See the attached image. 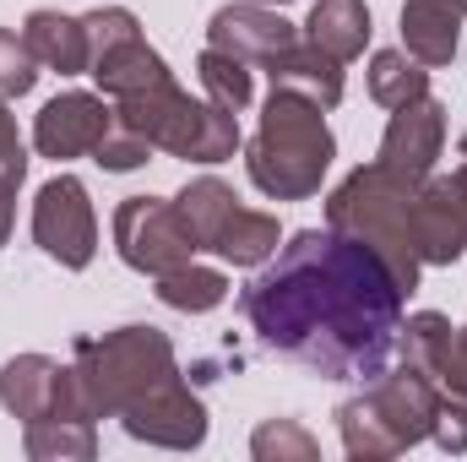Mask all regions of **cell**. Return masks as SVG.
<instances>
[{"instance_id": "1", "label": "cell", "mask_w": 467, "mask_h": 462, "mask_svg": "<svg viewBox=\"0 0 467 462\" xmlns=\"http://www.w3.org/2000/svg\"><path fill=\"white\" fill-rule=\"evenodd\" d=\"M402 283L337 229H305L277 245L244 289V321L261 343L327 381H375L402 338Z\"/></svg>"}, {"instance_id": "2", "label": "cell", "mask_w": 467, "mask_h": 462, "mask_svg": "<svg viewBox=\"0 0 467 462\" xmlns=\"http://www.w3.org/2000/svg\"><path fill=\"white\" fill-rule=\"evenodd\" d=\"M71 370L88 419H119L130 441L169 452H196L207 441V408L180 375L169 332L130 321L104 338H77Z\"/></svg>"}, {"instance_id": "3", "label": "cell", "mask_w": 467, "mask_h": 462, "mask_svg": "<svg viewBox=\"0 0 467 462\" xmlns=\"http://www.w3.org/2000/svg\"><path fill=\"white\" fill-rule=\"evenodd\" d=\"M337 158V142L327 131L321 104L288 93V88H272L261 125L244 147V169H250V185L272 202H305L321 191L327 169Z\"/></svg>"}, {"instance_id": "4", "label": "cell", "mask_w": 467, "mask_h": 462, "mask_svg": "<svg viewBox=\"0 0 467 462\" xmlns=\"http://www.w3.org/2000/svg\"><path fill=\"white\" fill-rule=\"evenodd\" d=\"M413 191H419V180H408V174H397L375 158V163H358L327 196V229L369 245L391 267L402 294L419 289V267H424L419 250H413Z\"/></svg>"}, {"instance_id": "5", "label": "cell", "mask_w": 467, "mask_h": 462, "mask_svg": "<svg viewBox=\"0 0 467 462\" xmlns=\"http://www.w3.org/2000/svg\"><path fill=\"white\" fill-rule=\"evenodd\" d=\"M441 392L435 375L413 370L397 359V370H380L375 381H364V392L337 408V430H343V452L358 462H386L402 457L408 446L430 441Z\"/></svg>"}, {"instance_id": "6", "label": "cell", "mask_w": 467, "mask_h": 462, "mask_svg": "<svg viewBox=\"0 0 467 462\" xmlns=\"http://www.w3.org/2000/svg\"><path fill=\"white\" fill-rule=\"evenodd\" d=\"M115 104V120L125 131L147 136L158 152L169 158H185V163H223L239 152V115L223 110V104H202L191 99L174 77L130 93V99H109Z\"/></svg>"}, {"instance_id": "7", "label": "cell", "mask_w": 467, "mask_h": 462, "mask_svg": "<svg viewBox=\"0 0 467 462\" xmlns=\"http://www.w3.org/2000/svg\"><path fill=\"white\" fill-rule=\"evenodd\" d=\"M174 207H180L185 224L196 229L202 250L223 256L229 267H261V261L277 256V239H283V234H277V218H272V213H255V207H239V196H234L218 174L191 180V185L174 196Z\"/></svg>"}, {"instance_id": "8", "label": "cell", "mask_w": 467, "mask_h": 462, "mask_svg": "<svg viewBox=\"0 0 467 462\" xmlns=\"http://www.w3.org/2000/svg\"><path fill=\"white\" fill-rule=\"evenodd\" d=\"M115 250L125 267L147 272V278H163L185 261H196L202 239L185 224V213L163 196H125L115 207Z\"/></svg>"}, {"instance_id": "9", "label": "cell", "mask_w": 467, "mask_h": 462, "mask_svg": "<svg viewBox=\"0 0 467 462\" xmlns=\"http://www.w3.org/2000/svg\"><path fill=\"white\" fill-rule=\"evenodd\" d=\"M33 245H38L49 261L71 267V272H82V267L99 256L93 196H88V185H82L77 174H55V180L38 191V202H33Z\"/></svg>"}, {"instance_id": "10", "label": "cell", "mask_w": 467, "mask_h": 462, "mask_svg": "<svg viewBox=\"0 0 467 462\" xmlns=\"http://www.w3.org/2000/svg\"><path fill=\"white\" fill-rule=\"evenodd\" d=\"M0 403L11 419L38 425V419H88L77 370L49 359V353H16L0 364Z\"/></svg>"}, {"instance_id": "11", "label": "cell", "mask_w": 467, "mask_h": 462, "mask_svg": "<svg viewBox=\"0 0 467 462\" xmlns=\"http://www.w3.org/2000/svg\"><path fill=\"white\" fill-rule=\"evenodd\" d=\"M413 250L424 267H451L467 256V191L457 174H430L413 191Z\"/></svg>"}, {"instance_id": "12", "label": "cell", "mask_w": 467, "mask_h": 462, "mask_svg": "<svg viewBox=\"0 0 467 462\" xmlns=\"http://www.w3.org/2000/svg\"><path fill=\"white\" fill-rule=\"evenodd\" d=\"M115 125V104L104 93H60L38 110V125H33V147L55 163L66 158H82L93 152Z\"/></svg>"}, {"instance_id": "13", "label": "cell", "mask_w": 467, "mask_h": 462, "mask_svg": "<svg viewBox=\"0 0 467 462\" xmlns=\"http://www.w3.org/2000/svg\"><path fill=\"white\" fill-rule=\"evenodd\" d=\"M441 147H446V104L424 93V99L391 110L386 136H380V163L397 169V174H408V180H430Z\"/></svg>"}, {"instance_id": "14", "label": "cell", "mask_w": 467, "mask_h": 462, "mask_svg": "<svg viewBox=\"0 0 467 462\" xmlns=\"http://www.w3.org/2000/svg\"><path fill=\"white\" fill-rule=\"evenodd\" d=\"M294 38H299L294 22H283V16H277L272 5H261V0H234L223 11H213V22H207V44H213V49H229L239 60H250V66H266V60L283 55Z\"/></svg>"}, {"instance_id": "15", "label": "cell", "mask_w": 467, "mask_h": 462, "mask_svg": "<svg viewBox=\"0 0 467 462\" xmlns=\"http://www.w3.org/2000/svg\"><path fill=\"white\" fill-rule=\"evenodd\" d=\"M261 71L272 77V88H288V93H299V99H310V104H321V110H337V104H343V60H332V55L316 49L310 38H294V44H288L283 55H272Z\"/></svg>"}, {"instance_id": "16", "label": "cell", "mask_w": 467, "mask_h": 462, "mask_svg": "<svg viewBox=\"0 0 467 462\" xmlns=\"http://www.w3.org/2000/svg\"><path fill=\"white\" fill-rule=\"evenodd\" d=\"M467 0H402V49L419 66H451Z\"/></svg>"}, {"instance_id": "17", "label": "cell", "mask_w": 467, "mask_h": 462, "mask_svg": "<svg viewBox=\"0 0 467 462\" xmlns=\"http://www.w3.org/2000/svg\"><path fill=\"white\" fill-rule=\"evenodd\" d=\"M22 38H27L33 60L49 66V71H60V77H82V71L93 66V49H88V27H82V16H66V11L38 5V11L22 22Z\"/></svg>"}, {"instance_id": "18", "label": "cell", "mask_w": 467, "mask_h": 462, "mask_svg": "<svg viewBox=\"0 0 467 462\" xmlns=\"http://www.w3.org/2000/svg\"><path fill=\"white\" fill-rule=\"evenodd\" d=\"M369 33L375 27H369V5L364 0H316V11L305 22V38L316 49H327L332 60H343V66H348L353 55H364Z\"/></svg>"}, {"instance_id": "19", "label": "cell", "mask_w": 467, "mask_h": 462, "mask_svg": "<svg viewBox=\"0 0 467 462\" xmlns=\"http://www.w3.org/2000/svg\"><path fill=\"white\" fill-rule=\"evenodd\" d=\"M22 452L33 462H88L99 457L93 419H38L22 430Z\"/></svg>"}, {"instance_id": "20", "label": "cell", "mask_w": 467, "mask_h": 462, "mask_svg": "<svg viewBox=\"0 0 467 462\" xmlns=\"http://www.w3.org/2000/svg\"><path fill=\"white\" fill-rule=\"evenodd\" d=\"M430 93V66H419L408 49H375L369 60V99L380 110H402Z\"/></svg>"}, {"instance_id": "21", "label": "cell", "mask_w": 467, "mask_h": 462, "mask_svg": "<svg viewBox=\"0 0 467 462\" xmlns=\"http://www.w3.org/2000/svg\"><path fill=\"white\" fill-rule=\"evenodd\" d=\"M158 299H163L169 310L202 316V310H218V305L229 299V278H223L218 267H196V261H185V267H174V272L158 278Z\"/></svg>"}, {"instance_id": "22", "label": "cell", "mask_w": 467, "mask_h": 462, "mask_svg": "<svg viewBox=\"0 0 467 462\" xmlns=\"http://www.w3.org/2000/svg\"><path fill=\"white\" fill-rule=\"evenodd\" d=\"M196 77H202V88H207V99L213 104H223V110H244L250 99H255V77H250V60H239L229 49H202V60H196Z\"/></svg>"}, {"instance_id": "23", "label": "cell", "mask_w": 467, "mask_h": 462, "mask_svg": "<svg viewBox=\"0 0 467 462\" xmlns=\"http://www.w3.org/2000/svg\"><path fill=\"white\" fill-rule=\"evenodd\" d=\"M446 343H451V321H446L441 310H419V316H408V321H402L397 359H402V364H413V370H424V375H435Z\"/></svg>"}, {"instance_id": "24", "label": "cell", "mask_w": 467, "mask_h": 462, "mask_svg": "<svg viewBox=\"0 0 467 462\" xmlns=\"http://www.w3.org/2000/svg\"><path fill=\"white\" fill-rule=\"evenodd\" d=\"M250 452H255V462H316L321 457V441L299 419H266L250 436Z\"/></svg>"}, {"instance_id": "25", "label": "cell", "mask_w": 467, "mask_h": 462, "mask_svg": "<svg viewBox=\"0 0 467 462\" xmlns=\"http://www.w3.org/2000/svg\"><path fill=\"white\" fill-rule=\"evenodd\" d=\"M33 82H38V60H33L27 38L0 27V99H22V93H33Z\"/></svg>"}, {"instance_id": "26", "label": "cell", "mask_w": 467, "mask_h": 462, "mask_svg": "<svg viewBox=\"0 0 467 462\" xmlns=\"http://www.w3.org/2000/svg\"><path fill=\"white\" fill-rule=\"evenodd\" d=\"M147 152H152V142L147 136H136V131H125V125H109V136L93 147V163L99 169H109V174H130V169H141L147 163Z\"/></svg>"}, {"instance_id": "27", "label": "cell", "mask_w": 467, "mask_h": 462, "mask_svg": "<svg viewBox=\"0 0 467 462\" xmlns=\"http://www.w3.org/2000/svg\"><path fill=\"white\" fill-rule=\"evenodd\" d=\"M430 441H435L441 452H467V397H457V392H441V408H435Z\"/></svg>"}, {"instance_id": "28", "label": "cell", "mask_w": 467, "mask_h": 462, "mask_svg": "<svg viewBox=\"0 0 467 462\" xmlns=\"http://www.w3.org/2000/svg\"><path fill=\"white\" fill-rule=\"evenodd\" d=\"M435 381H441L446 392L467 397V327H451V343H446V353H441V370H435Z\"/></svg>"}, {"instance_id": "29", "label": "cell", "mask_w": 467, "mask_h": 462, "mask_svg": "<svg viewBox=\"0 0 467 462\" xmlns=\"http://www.w3.org/2000/svg\"><path fill=\"white\" fill-rule=\"evenodd\" d=\"M0 174H11V180H22V174H27L22 131H16V115L5 110V99H0Z\"/></svg>"}, {"instance_id": "30", "label": "cell", "mask_w": 467, "mask_h": 462, "mask_svg": "<svg viewBox=\"0 0 467 462\" xmlns=\"http://www.w3.org/2000/svg\"><path fill=\"white\" fill-rule=\"evenodd\" d=\"M16 185H22V180L0 174V245L11 239V218H16Z\"/></svg>"}, {"instance_id": "31", "label": "cell", "mask_w": 467, "mask_h": 462, "mask_svg": "<svg viewBox=\"0 0 467 462\" xmlns=\"http://www.w3.org/2000/svg\"><path fill=\"white\" fill-rule=\"evenodd\" d=\"M457 152H462V169H467V131H462V142H457Z\"/></svg>"}, {"instance_id": "32", "label": "cell", "mask_w": 467, "mask_h": 462, "mask_svg": "<svg viewBox=\"0 0 467 462\" xmlns=\"http://www.w3.org/2000/svg\"><path fill=\"white\" fill-rule=\"evenodd\" d=\"M457 180H462V191H467V169H457Z\"/></svg>"}, {"instance_id": "33", "label": "cell", "mask_w": 467, "mask_h": 462, "mask_svg": "<svg viewBox=\"0 0 467 462\" xmlns=\"http://www.w3.org/2000/svg\"><path fill=\"white\" fill-rule=\"evenodd\" d=\"M261 5H283V0H261Z\"/></svg>"}]
</instances>
